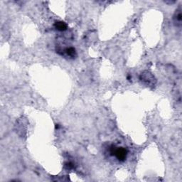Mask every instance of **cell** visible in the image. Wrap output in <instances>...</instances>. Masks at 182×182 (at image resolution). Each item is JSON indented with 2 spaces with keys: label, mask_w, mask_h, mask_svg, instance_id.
<instances>
[{
  "label": "cell",
  "mask_w": 182,
  "mask_h": 182,
  "mask_svg": "<svg viewBox=\"0 0 182 182\" xmlns=\"http://www.w3.org/2000/svg\"><path fill=\"white\" fill-rule=\"evenodd\" d=\"M110 152L111 155L115 156L120 162H124L126 160L127 154H128V151L125 147H116L115 145H112L110 147Z\"/></svg>",
  "instance_id": "cell-1"
},
{
  "label": "cell",
  "mask_w": 182,
  "mask_h": 182,
  "mask_svg": "<svg viewBox=\"0 0 182 182\" xmlns=\"http://www.w3.org/2000/svg\"><path fill=\"white\" fill-rule=\"evenodd\" d=\"M140 80L142 81L144 84L146 85L149 87H153L157 83V80L154 75L149 71H144L143 73L140 75Z\"/></svg>",
  "instance_id": "cell-2"
},
{
  "label": "cell",
  "mask_w": 182,
  "mask_h": 182,
  "mask_svg": "<svg viewBox=\"0 0 182 182\" xmlns=\"http://www.w3.org/2000/svg\"><path fill=\"white\" fill-rule=\"evenodd\" d=\"M174 24H176V26H180L181 25L182 21V14H181V9L179 7L178 9H176L175 14L174 15Z\"/></svg>",
  "instance_id": "cell-3"
},
{
  "label": "cell",
  "mask_w": 182,
  "mask_h": 182,
  "mask_svg": "<svg viewBox=\"0 0 182 182\" xmlns=\"http://www.w3.org/2000/svg\"><path fill=\"white\" fill-rule=\"evenodd\" d=\"M63 53H65L66 56L71 58H74L77 56V53H76L75 48L73 47L66 48L64 50H63V53H62V55H63Z\"/></svg>",
  "instance_id": "cell-4"
},
{
  "label": "cell",
  "mask_w": 182,
  "mask_h": 182,
  "mask_svg": "<svg viewBox=\"0 0 182 182\" xmlns=\"http://www.w3.org/2000/svg\"><path fill=\"white\" fill-rule=\"evenodd\" d=\"M54 27L56 30L59 31H64L67 30L68 29V25L66 24L64 21H56L55 24H54Z\"/></svg>",
  "instance_id": "cell-5"
},
{
  "label": "cell",
  "mask_w": 182,
  "mask_h": 182,
  "mask_svg": "<svg viewBox=\"0 0 182 182\" xmlns=\"http://www.w3.org/2000/svg\"><path fill=\"white\" fill-rule=\"evenodd\" d=\"M65 167L67 169H71L74 167V166H73V164L72 162H67V163L65 164Z\"/></svg>",
  "instance_id": "cell-6"
}]
</instances>
